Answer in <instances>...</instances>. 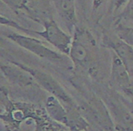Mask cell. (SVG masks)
I'll return each mask as SVG.
<instances>
[{"mask_svg":"<svg viewBox=\"0 0 133 131\" xmlns=\"http://www.w3.org/2000/svg\"><path fill=\"white\" fill-rule=\"evenodd\" d=\"M69 58L77 68L90 75L97 74L99 63V50L90 30L77 25L72 34Z\"/></svg>","mask_w":133,"mask_h":131,"instance_id":"7a4b0ae2","label":"cell"},{"mask_svg":"<svg viewBox=\"0 0 133 131\" xmlns=\"http://www.w3.org/2000/svg\"><path fill=\"white\" fill-rule=\"evenodd\" d=\"M12 62L16 63L21 67L26 69L29 74L33 76V78L37 82V84L40 86L41 88H43L45 91L49 93L52 96H55L56 98H57L63 104H65L66 106H70V107H80L74 100V98L69 96V93L63 88L62 86L49 73L46 72L42 69L37 68V67H31V66L25 65L20 62H17V61H12Z\"/></svg>","mask_w":133,"mask_h":131,"instance_id":"5b68a950","label":"cell"},{"mask_svg":"<svg viewBox=\"0 0 133 131\" xmlns=\"http://www.w3.org/2000/svg\"><path fill=\"white\" fill-rule=\"evenodd\" d=\"M102 45L118 56L133 78V46L122 40L115 32H104Z\"/></svg>","mask_w":133,"mask_h":131,"instance_id":"9c48e42d","label":"cell"},{"mask_svg":"<svg viewBox=\"0 0 133 131\" xmlns=\"http://www.w3.org/2000/svg\"><path fill=\"white\" fill-rule=\"evenodd\" d=\"M114 32L122 40L133 46V26L114 24Z\"/></svg>","mask_w":133,"mask_h":131,"instance_id":"5bb4252c","label":"cell"},{"mask_svg":"<svg viewBox=\"0 0 133 131\" xmlns=\"http://www.w3.org/2000/svg\"><path fill=\"white\" fill-rule=\"evenodd\" d=\"M129 0H109V14L112 16L118 15L122 10L123 6H126Z\"/></svg>","mask_w":133,"mask_h":131,"instance_id":"9a60e30c","label":"cell"},{"mask_svg":"<svg viewBox=\"0 0 133 131\" xmlns=\"http://www.w3.org/2000/svg\"><path fill=\"white\" fill-rule=\"evenodd\" d=\"M104 101L117 130H133V115L123 104L119 96L106 94Z\"/></svg>","mask_w":133,"mask_h":131,"instance_id":"ba28073f","label":"cell"},{"mask_svg":"<svg viewBox=\"0 0 133 131\" xmlns=\"http://www.w3.org/2000/svg\"><path fill=\"white\" fill-rule=\"evenodd\" d=\"M111 57L109 85L111 88L123 95L133 103V78L118 57L114 53Z\"/></svg>","mask_w":133,"mask_h":131,"instance_id":"8992f818","label":"cell"},{"mask_svg":"<svg viewBox=\"0 0 133 131\" xmlns=\"http://www.w3.org/2000/svg\"><path fill=\"white\" fill-rule=\"evenodd\" d=\"M0 118L8 130H61L69 129L54 121L45 107L31 102L13 101L4 87L0 92Z\"/></svg>","mask_w":133,"mask_h":131,"instance_id":"6da1fadb","label":"cell"},{"mask_svg":"<svg viewBox=\"0 0 133 131\" xmlns=\"http://www.w3.org/2000/svg\"><path fill=\"white\" fill-rule=\"evenodd\" d=\"M1 25L6 26L8 27L15 28V29L24 32L28 35L39 36L42 38H44L48 43H49L50 45L55 46L62 54L66 56L69 55L71 43H72V35L66 33L64 30L61 29L60 26L57 25V23L52 17H48L43 20V22L41 23L43 26L42 31L28 29V28L19 25L17 22L10 18H8L3 15L1 16Z\"/></svg>","mask_w":133,"mask_h":131,"instance_id":"3957f363","label":"cell"},{"mask_svg":"<svg viewBox=\"0 0 133 131\" xmlns=\"http://www.w3.org/2000/svg\"><path fill=\"white\" fill-rule=\"evenodd\" d=\"M1 71L3 76L11 85L16 86L24 92L36 95L40 91V86L37 84L33 76L16 63L11 61V64L2 65Z\"/></svg>","mask_w":133,"mask_h":131,"instance_id":"52a82bcc","label":"cell"},{"mask_svg":"<svg viewBox=\"0 0 133 131\" xmlns=\"http://www.w3.org/2000/svg\"><path fill=\"white\" fill-rule=\"evenodd\" d=\"M2 36L9 39L20 47L29 51L37 57L43 60L48 61L49 63L59 66V67H70L73 65L69 56L64 55L60 52L55 51L45 45L43 41L34 37L31 35H22L17 32L13 31H2Z\"/></svg>","mask_w":133,"mask_h":131,"instance_id":"277c9868","label":"cell"},{"mask_svg":"<svg viewBox=\"0 0 133 131\" xmlns=\"http://www.w3.org/2000/svg\"><path fill=\"white\" fill-rule=\"evenodd\" d=\"M1 1L17 16L26 17L40 25L44 19L49 17L48 15H45V12L41 11L35 6L33 0H1Z\"/></svg>","mask_w":133,"mask_h":131,"instance_id":"30bf717a","label":"cell"},{"mask_svg":"<svg viewBox=\"0 0 133 131\" xmlns=\"http://www.w3.org/2000/svg\"><path fill=\"white\" fill-rule=\"evenodd\" d=\"M45 108L48 116L57 123L66 127L68 124V107L55 96H48L45 102Z\"/></svg>","mask_w":133,"mask_h":131,"instance_id":"7c38bea8","label":"cell"},{"mask_svg":"<svg viewBox=\"0 0 133 131\" xmlns=\"http://www.w3.org/2000/svg\"><path fill=\"white\" fill-rule=\"evenodd\" d=\"M114 24L133 26V0H129L121 11L115 16Z\"/></svg>","mask_w":133,"mask_h":131,"instance_id":"4fadbf2b","label":"cell"},{"mask_svg":"<svg viewBox=\"0 0 133 131\" xmlns=\"http://www.w3.org/2000/svg\"><path fill=\"white\" fill-rule=\"evenodd\" d=\"M105 2L106 0H92V11H98Z\"/></svg>","mask_w":133,"mask_h":131,"instance_id":"2e32d148","label":"cell"},{"mask_svg":"<svg viewBox=\"0 0 133 131\" xmlns=\"http://www.w3.org/2000/svg\"><path fill=\"white\" fill-rule=\"evenodd\" d=\"M52 2L69 34L72 35L78 25L75 0H52Z\"/></svg>","mask_w":133,"mask_h":131,"instance_id":"8fae6325","label":"cell"}]
</instances>
